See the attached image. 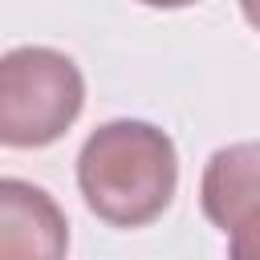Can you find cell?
Returning <instances> with one entry per match:
<instances>
[{"instance_id":"1","label":"cell","mask_w":260,"mask_h":260,"mask_svg":"<svg viewBox=\"0 0 260 260\" xmlns=\"http://www.w3.org/2000/svg\"><path fill=\"white\" fill-rule=\"evenodd\" d=\"M179 187V154L167 130L142 118L102 122L77 150V191L110 228L154 223Z\"/></svg>"},{"instance_id":"2","label":"cell","mask_w":260,"mask_h":260,"mask_svg":"<svg viewBox=\"0 0 260 260\" xmlns=\"http://www.w3.org/2000/svg\"><path fill=\"white\" fill-rule=\"evenodd\" d=\"M85 106L77 61L49 45H16L0 57V142L37 150L57 142Z\"/></svg>"},{"instance_id":"3","label":"cell","mask_w":260,"mask_h":260,"mask_svg":"<svg viewBox=\"0 0 260 260\" xmlns=\"http://www.w3.org/2000/svg\"><path fill=\"white\" fill-rule=\"evenodd\" d=\"M199 207L236 260H260V142L219 146L203 162Z\"/></svg>"},{"instance_id":"4","label":"cell","mask_w":260,"mask_h":260,"mask_svg":"<svg viewBox=\"0 0 260 260\" xmlns=\"http://www.w3.org/2000/svg\"><path fill=\"white\" fill-rule=\"evenodd\" d=\"M69 248V219L57 199L24 179L0 183V252L57 260Z\"/></svg>"},{"instance_id":"5","label":"cell","mask_w":260,"mask_h":260,"mask_svg":"<svg viewBox=\"0 0 260 260\" xmlns=\"http://www.w3.org/2000/svg\"><path fill=\"white\" fill-rule=\"evenodd\" d=\"M240 12H244V20L260 32V0H240Z\"/></svg>"},{"instance_id":"6","label":"cell","mask_w":260,"mask_h":260,"mask_svg":"<svg viewBox=\"0 0 260 260\" xmlns=\"http://www.w3.org/2000/svg\"><path fill=\"white\" fill-rule=\"evenodd\" d=\"M138 4H146V8H187V4H199V0H138Z\"/></svg>"}]
</instances>
